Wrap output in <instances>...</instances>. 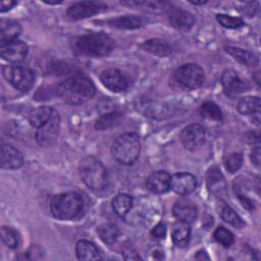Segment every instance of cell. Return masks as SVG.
<instances>
[{"instance_id":"6da1fadb","label":"cell","mask_w":261,"mask_h":261,"mask_svg":"<svg viewBox=\"0 0 261 261\" xmlns=\"http://www.w3.org/2000/svg\"><path fill=\"white\" fill-rule=\"evenodd\" d=\"M58 97L67 104L80 105L91 100L95 95V86L84 75H74L66 79L57 87Z\"/></svg>"},{"instance_id":"7a4b0ae2","label":"cell","mask_w":261,"mask_h":261,"mask_svg":"<svg viewBox=\"0 0 261 261\" xmlns=\"http://www.w3.org/2000/svg\"><path fill=\"white\" fill-rule=\"evenodd\" d=\"M113 48V39L102 32L83 35L73 41V50L90 57L106 56L111 53Z\"/></svg>"},{"instance_id":"3957f363","label":"cell","mask_w":261,"mask_h":261,"mask_svg":"<svg viewBox=\"0 0 261 261\" xmlns=\"http://www.w3.org/2000/svg\"><path fill=\"white\" fill-rule=\"evenodd\" d=\"M84 210L83 198L75 192L62 193L55 196L50 204L52 215L60 220L79 218Z\"/></svg>"},{"instance_id":"277c9868","label":"cell","mask_w":261,"mask_h":261,"mask_svg":"<svg viewBox=\"0 0 261 261\" xmlns=\"http://www.w3.org/2000/svg\"><path fill=\"white\" fill-rule=\"evenodd\" d=\"M82 180L92 191H102L108 184V174L103 163L93 156L83 158L79 164Z\"/></svg>"},{"instance_id":"5b68a950","label":"cell","mask_w":261,"mask_h":261,"mask_svg":"<svg viewBox=\"0 0 261 261\" xmlns=\"http://www.w3.org/2000/svg\"><path fill=\"white\" fill-rule=\"evenodd\" d=\"M140 150V138L136 133H125L118 136L111 148L114 159L123 165L134 164L139 158Z\"/></svg>"},{"instance_id":"8992f818","label":"cell","mask_w":261,"mask_h":261,"mask_svg":"<svg viewBox=\"0 0 261 261\" xmlns=\"http://www.w3.org/2000/svg\"><path fill=\"white\" fill-rule=\"evenodd\" d=\"M173 79L184 89L194 90L200 88L204 83L205 72L198 64L188 63L176 68Z\"/></svg>"},{"instance_id":"52a82bcc","label":"cell","mask_w":261,"mask_h":261,"mask_svg":"<svg viewBox=\"0 0 261 261\" xmlns=\"http://www.w3.org/2000/svg\"><path fill=\"white\" fill-rule=\"evenodd\" d=\"M4 79L16 90L29 91L35 82V73L32 69L18 65H4L2 68Z\"/></svg>"},{"instance_id":"ba28073f","label":"cell","mask_w":261,"mask_h":261,"mask_svg":"<svg viewBox=\"0 0 261 261\" xmlns=\"http://www.w3.org/2000/svg\"><path fill=\"white\" fill-rule=\"evenodd\" d=\"M60 129V116L56 110L53 111L50 119L36 132V140L39 145L49 147L53 145Z\"/></svg>"},{"instance_id":"9c48e42d","label":"cell","mask_w":261,"mask_h":261,"mask_svg":"<svg viewBox=\"0 0 261 261\" xmlns=\"http://www.w3.org/2000/svg\"><path fill=\"white\" fill-rule=\"evenodd\" d=\"M205 128L197 123L190 124L182 128L179 135L182 146L191 151L199 149L205 142Z\"/></svg>"},{"instance_id":"30bf717a","label":"cell","mask_w":261,"mask_h":261,"mask_svg":"<svg viewBox=\"0 0 261 261\" xmlns=\"http://www.w3.org/2000/svg\"><path fill=\"white\" fill-rule=\"evenodd\" d=\"M107 6L102 2L82 1L76 2L68 7L67 15L71 19H83L104 11Z\"/></svg>"},{"instance_id":"8fae6325","label":"cell","mask_w":261,"mask_h":261,"mask_svg":"<svg viewBox=\"0 0 261 261\" xmlns=\"http://www.w3.org/2000/svg\"><path fill=\"white\" fill-rule=\"evenodd\" d=\"M221 85L224 93L228 96H236L238 94L248 91L249 89L248 83L244 81L240 76V74L232 69H227L223 71L221 75Z\"/></svg>"},{"instance_id":"7c38bea8","label":"cell","mask_w":261,"mask_h":261,"mask_svg":"<svg viewBox=\"0 0 261 261\" xmlns=\"http://www.w3.org/2000/svg\"><path fill=\"white\" fill-rule=\"evenodd\" d=\"M100 81L108 90L114 93L124 91L128 86L126 76L118 69L109 68L100 74Z\"/></svg>"},{"instance_id":"4fadbf2b","label":"cell","mask_w":261,"mask_h":261,"mask_svg":"<svg viewBox=\"0 0 261 261\" xmlns=\"http://www.w3.org/2000/svg\"><path fill=\"white\" fill-rule=\"evenodd\" d=\"M28 45L19 40L12 41L6 45L0 46L1 57L9 62H20L28 54Z\"/></svg>"},{"instance_id":"5bb4252c","label":"cell","mask_w":261,"mask_h":261,"mask_svg":"<svg viewBox=\"0 0 261 261\" xmlns=\"http://www.w3.org/2000/svg\"><path fill=\"white\" fill-rule=\"evenodd\" d=\"M197 187L196 177L188 172L175 173L170 179V189L178 195H189Z\"/></svg>"},{"instance_id":"9a60e30c","label":"cell","mask_w":261,"mask_h":261,"mask_svg":"<svg viewBox=\"0 0 261 261\" xmlns=\"http://www.w3.org/2000/svg\"><path fill=\"white\" fill-rule=\"evenodd\" d=\"M23 163L21 153L11 145L4 144L0 149V164L5 169L19 168Z\"/></svg>"},{"instance_id":"2e32d148","label":"cell","mask_w":261,"mask_h":261,"mask_svg":"<svg viewBox=\"0 0 261 261\" xmlns=\"http://www.w3.org/2000/svg\"><path fill=\"white\" fill-rule=\"evenodd\" d=\"M170 179L171 176L168 172L159 170L151 173L147 180V189L154 194H163L170 190Z\"/></svg>"},{"instance_id":"e0dca14e","label":"cell","mask_w":261,"mask_h":261,"mask_svg":"<svg viewBox=\"0 0 261 261\" xmlns=\"http://www.w3.org/2000/svg\"><path fill=\"white\" fill-rule=\"evenodd\" d=\"M172 212L178 220L191 223L197 218L198 209L192 201L187 199H180L174 203Z\"/></svg>"},{"instance_id":"ac0fdd59","label":"cell","mask_w":261,"mask_h":261,"mask_svg":"<svg viewBox=\"0 0 261 261\" xmlns=\"http://www.w3.org/2000/svg\"><path fill=\"white\" fill-rule=\"evenodd\" d=\"M168 18L171 25L179 31H188L195 23V16L191 12L180 8L169 9Z\"/></svg>"},{"instance_id":"d6986e66","label":"cell","mask_w":261,"mask_h":261,"mask_svg":"<svg viewBox=\"0 0 261 261\" xmlns=\"http://www.w3.org/2000/svg\"><path fill=\"white\" fill-rule=\"evenodd\" d=\"M21 32L18 22L11 19L0 20V46L6 45L12 41L17 40Z\"/></svg>"},{"instance_id":"ffe728a7","label":"cell","mask_w":261,"mask_h":261,"mask_svg":"<svg viewBox=\"0 0 261 261\" xmlns=\"http://www.w3.org/2000/svg\"><path fill=\"white\" fill-rule=\"evenodd\" d=\"M191 238V226L190 223L177 220L173 223L171 227V239L175 246L177 247H186Z\"/></svg>"},{"instance_id":"44dd1931","label":"cell","mask_w":261,"mask_h":261,"mask_svg":"<svg viewBox=\"0 0 261 261\" xmlns=\"http://www.w3.org/2000/svg\"><path fill=\"white\" fill-rule=\"evenodd\" d=\"M225 51L229 55H231L237 61H239L240 63L248 67H256L259 64V59L257 55L248 50L228 46V47H225Z\"/></svg>"},{"instance_id":"7402d4cb","label":"cell","mask_w":261,"mask_h":261,"mask_svg":"<svg viewBox=\"0 0 261 261\" xmlns=\"http://www.w3.org/2000/svg\"><path fill=\"white\" fill-rule=\"evenodd\" d=\"M75 253L80 260H100L102 259L97 247L87 240H81L75 245Z\"/></svg>"},{"instance_id":"603a6c76","label":"cell","mask_w":261,"mask_h":261,"mask_svg":"<svg viewBox=\"0 0 261 261\" xmlns=\"http://www.w3.org/2000/svg\"><path fill=\"white\" fill-rule=\"evenodd\" d=\"M143 49L155 56L164 57L171 54L172 49L170 45L161 39H150L143 43Z\"/></svg>"},{"instance_id":"cb8c5ba5","label":"cell","mask_w":261,"mask_h":261,"mask_svg":"<svg viewBox=\"0 0 261 261\" xmlns=\"http://www.w3.org/2000/svg\"><path fill=\"white\" fill-rule=\"evenodd\" d=\"M53 111L54 109L48 106H40L34 109L29 116V121L31 125L37 129L40 128L50 119Z\"/></svg>"},{"instance_id":"d4e9b609","label":"cell","mask_w":261,"mask_h":261,"mask_svg":"<svg viewBox=\"0 0 261 261\" xmlns=\"http://www.w3.org/2000/svg\"><path fill=\"white\" fill-rule=\"evenodd\" d=\"M122 118V113L117 110H111L108 112H105L100 115V117L97 119L95 123L96 129L103 130V129H109L115 125H117Z\"/></svg>"},{"instance_id":"484cf974","label":"cell","mask_w":261,"mask_h":261,"mask_svg":"<svg viewBox=\"0 0 261 261\" xmlns=\"http://www.w3.org/2000/svg\"><path fill=\"white\" fill-rule=\"evenodd\" d=\"M134 200L127 194H117L112 200V209L119 217H124L133 207Z\"/></svg>"},{"instance_id":"4316f807","label":"cell","mask_w":261,"mask_h":261,"mask_svg":"<svg viewBox=\"0 0 261 261\" xmlns=\"http://www.w3.org/2000/svg\"><path fill=\"white\" fill-rule=\"evenodd\" d=\"M108 23L110 25L118 28V29L133 30V29L141 28L144 23V20L142 17H140L138 15H124V16L112 18V19L108 20Z\"/></svg>"},{"instance_id":"83f0119b","label":"cell","mask_w":261,"mask_h":261,"mask_svg":"<svg viewBox=\"0 0 261 261\" xmlns=\"http://www.w3.org/2000/svg\"><path fill=\"white\" fill-rule=\"evenodd\" d=\"M237 109L243 115L258 113L260 111V99L253 96L241 98L237 104Z\"/></svg>"},{"instance_id":"f1b7e54d","label":"cell","mask_w":261,"mask_h":261,"mask_svg":"<svg viewBox=\"0 0 261 261\" xmlns=\"http://www.w3.org/2000/svg\"><path fill=\"white\" fill-rule=\"evenodd\" d=\"M98 236L101 241L107 245H112L119 237V229L116 225L111 223H104L97 229Z\"/></svg>"},{"instance_id":"f546056e","label":"cell","mask_w":261,"mask_h":261,"mask_svg":"<svg viewBox=\"0 0 261 261\" xmlns=\"http://www.w3.org/2000/svg\"><path fill=\"white\" fill-rule=\"evenodd\" d=\"M200 114L207 119L220 120L222 118V112L220 108L214 102L208 101L202 104L200 108Z\"/></svg>"},{"instance_id":"4dcf8cb0","label":"cell","mask_w":261,"mask_h":261,"mask_svg":"<svg viewBox=\"0 0 261 261\" xmlns=\"http://www.w3.org/2000/svg\"><path fill=\"white\" fill-rule=\"evenodd\" d=\"M220 216L225 222L229 223L230 225H232L237 228H242L245 225L242 218L229 206L222 207V209L220 211Z\"/></svg>"},{"instance_id":"1f68e13d","label":"cell","mask_w":261,"mask_h":261,"mask_svg":"<svg viewBox=\"0 0 261 261\" xmlns=\"http://www.w3.org/2000/svg\"><path fill=\"white\" fill-rule=\"evenodd\" d=\"M243 163V155L239 152H232L227 154L223 159L224 167L230 173L237 172Z\"/></svg>"},{"instance_id":"d6a6232c","label":"cell","mask_w":261,"mask_h":261,"mask_svg":"<svg viewBox=\"0 0 261 261\" xmlns=\"http://www.w3.org/2000/svg\"><path fill=\"white\" fill-rule=\"evenodd\" d=\"M1 239L5 246L10 249H15L18 246V236L17 232L8 226H2L1 228Z\"/></svg>"},{"instance_id":"836d02e7","label":"cell","mask_w":261,"mask_h":261,"mask_svg":"<svg viewBox=\"0 0 261 261\" xmlns=\"http://www.w3.org/2000/svg\"><path fill=\"white\" fill-rule=\"evenodd\" d=\"M213 237L216 242H218L219 244H221L224 247H230L234 242V237H233L232 232L223 226L217 227L214 231Z\"/></svg>"},{"instance_id":"e575fe53","label":"cell","mask_w":261,"mask_h":261,"mask_svg":"<svg viewBox=\"0 0 261 261\" xmlns=\"http://www.w3.org/2000/svg\"><path fill=\"white\" fill-rule=\"evenodd\" d=\"M216 19L222 27L226 29H239L245 24L243 19L240 17H233L226 14H217Z\"/></svg>"},{"instance_id":"d590c367","label":"cell","mask_w":261,"mask_h":261,"mask_svg":"<svg viewBox=\"0 0 261 261\" xmlns=\"http://www.w3.org/2000/svg\"><path fill=\"white\" fill-rule=\"evenodd\" d=\"M206 179H207L208 187L211 189V188H214L216 185H219L220 182H222L223 176H222L220 170L216 166H213L207 171Z\"/></svg>"},{"instance_id":"8d00e7d4","label":"cell","mask_w":261,"mask_h":261,"mask_svg":"<svg viewBox=\"0 0 261 261\" xmlns=\"http://www.w3.org/2000/svg\"><path fill=\"white\" fill-rule=\"evenodd\" d=\"M234 192H236V196L238 197V199L240 200L241 204H242L245 208H247L248 210H253V209H254L253 201H252L249 197H247L244 193H242L238 187H234Z\"/></svg>"},{"instance_id":"74e56055","label":"cell","mask_w":261,"mask_h":261,"mask_svg":"<svg viewBox=\"0 0 261 261\" xmlns=\"http://www.w3.org/2000/svg\"><path fill=\"white\" fill-rule=\"evenodd\" d=\"M151 234L156 238V239H163L166 234V226L163 223H158L154 226V228H152L151 230Z\"/></svg>"},{"instance_id":"f35d334b","label":"cell","mask_w":261,"mask_h":261,"mask_svg":"<svg viewBox=\"0 0 261 261\" xmlns=\"http://www.w3.org/2000/svg\"><path fill=\"white\" fill-rule=\"evenodd\" d=\"M123 256L124 259H130V260H139L141 259V257L139 256V254L133 249V248H125L123 250Z\"/></svg>"},{"instance_id":"ab89813d","label":"cell","mask_w":261,"mask_h":261,"mask_svg":"<svg viewBox=\"0 0 261 261\" xmlns=\"http://www.w3.org/2000/svg\"><path fill=\"white\" fill-rule=\"evenodd\" d=\"M251 161L253 162L254 165H256L257 167H259L260 165V147L257 146L255 147L252 152H251Z\"/></svg>"},{"instance_id":"60d3db41","label":"cell","mask_w":261,"mask_h":261,"mask_svg":"<svg viewBox=\"0 0 261 261\" xmlns=\"http://www.w3.org/2000/svg\"><path fill=\"white\" fill-rule=\"evenodd\" d=\"M0 5H1L0 11L5 12V11L10 10L14 5H16V2L12 1V0H3V1H1Z\"/></svg>"},{"instance_id":"b9f144b4","label":"cell","mask_w":261,"mask_h":261,"mask_svg":"<svg viewBox=\"0 0 261 261\" xmlns=\"http://www.w3.org/2000/svg\"><path fill=\"white\" fill-rule=\"evenodd\" d=\"M195 258L198 259V260H204V259H209L207 253L204 251V250H201V251H198L195 255Z\"/></svg>"},{"instance_id":"7bdbcfd3","label":"cell","mask_w":261,"mask_h":261,"mask_svg":"<svg viewBox=\"0 0 261 261\" xmlns=\"http://www.w3.org/2000/svg\"><path fill=\"white\" fill-rule=\"evenodd\" d=\"M207 1H191L192 4H195V5H200V4H205Z\"/></svg>"}]
</instances>
